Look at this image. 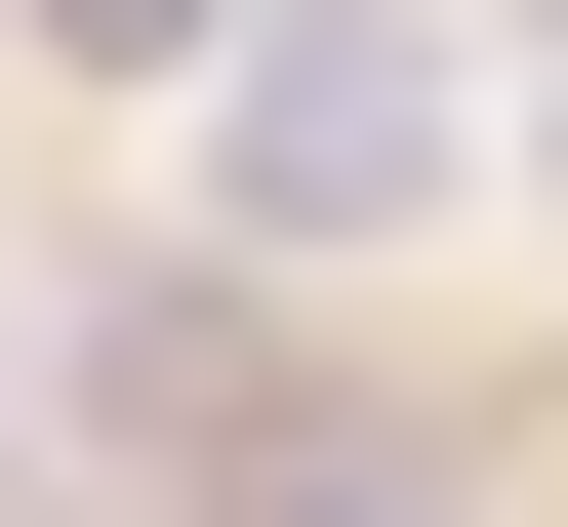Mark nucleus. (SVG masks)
I'll list each match as a JSON object with an SVG mask.
<instances>
[{"mask_svg": "<svg viewBox=\"0 0 568 527\" xmlns=\"http://www.w3.org/2000/svg\"><path fill=\"white\" fill-rule=\"evenodd\" d=\"M447 163H487L447 0H244V41H203V203H244V244H406Z\"/></svg>", "mask_w": 568, "mask_h": 527, "instance_id": "1", "label": "nucleus"}, {"mask_svg": "<svg viewBox=\"0 0 568 527\" xmlns=\"http://www.w3.org/2000/svg\"><path fill=\"white\" fill-rule=\"evenodd\" d=\"M203 527H447V487H366V446H244V487H203Z\"/></svg>", "mask_w": 568, "mask_h": 527, "instance_id": "2", "label": "nucleus"}, {"mask_svg": "<svg viewBox=\"0 0 568 527\" xmlns=\"http://www.w3.org/2000/svg\"><path fill=\"white\" fill-rule=\"evenodd\" d=\"M41 41H82V82H203V41H244V0H41Z\"/></svg>", "mask_w": 568, "mask_h": 527, "instance_id": "3", "label": "nucleus"}]
</instances>
